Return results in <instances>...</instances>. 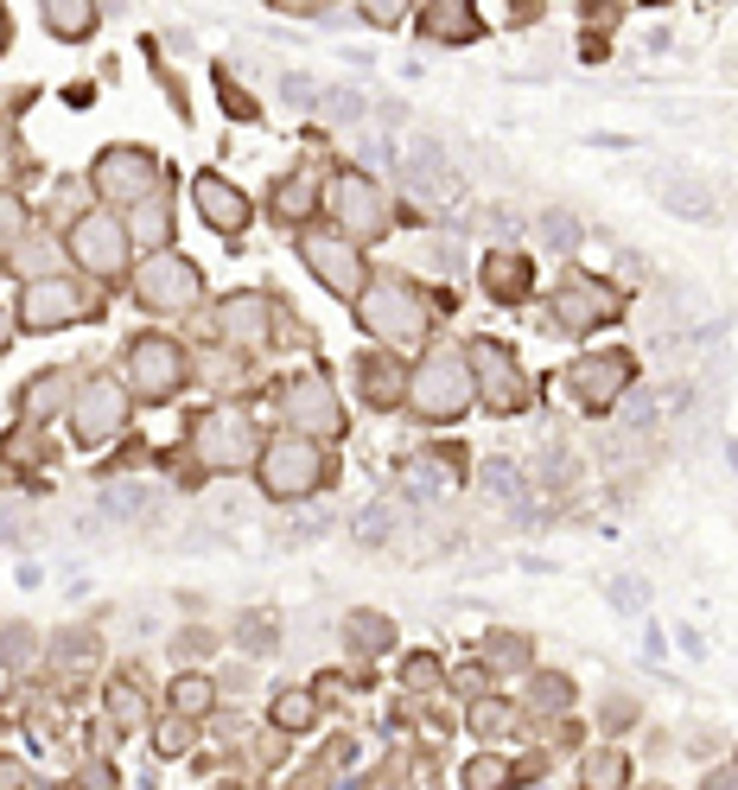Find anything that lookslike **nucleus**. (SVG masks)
<instances>
[{"instance_id":"f257e3e1","label":"nucleus","mask_w":738,"mask_h":790,"mask_svg":"<svg viewBox=\"0 0 738 790\" xmlns=\"http://www.w3.org/2000/svg\"><path fill=\"white\" fill-rule=\"evenodd\" d=\"M255 485H261V497H274V504H299V497L332 485V452L319 447V440H306V434L267 440V452L255 459Z\"/></svg>"},{"instance_id":"f03ea898","label":"nucleus","mask_w":738,"mask_h":790,"mask_svg":"<svg viewBox=\"0 0 738 790\" xmlns=\"http://www.w3.org/2000/svg\"><path fill=\"white\" fill-rule=\"evenodd\" d=\"M472 402H478V377H472L465 351H433L407 377V409L420 414V421H459Z\"/></svg>"},{"instance_id":"7ed1b4c3","label":"nucleus","mask_w":738,"mask_h":790,"mask_svg":"<svg viewBox=\"0 0 738 790\" xmlns=\"http://www.w3.org/2000/svg\"><path fill=\"white\" fill-rule=\"evenodd\" d=\"M191 447H198V459H204L211 472H242V465L261 459L255 427H249L242 409H204L191 421Z\"/></svg>"},{"instance_id":"20e7f679","label":"nucleus","mask_w":738,"mask_h":790,"mask_svg":"<svg viewBox=\"0 0 738 790\" xmlns=\"http://www.w3.org/2000/svg\"><path fill=\"white\" fill-rule=\"evenodd\" d=\"M90 186L103 191V204H147L159 191V160L147 148H103L90 166Z\"/></svg>"},{"instance_id":"39448f33","label":"nucleus","mask_w":738,"mask_h":790,"mask_svg":"<svg viewBox=\"0 0 738 790\" xmlns=\"http://www.w3.org/2000/svg\"><path fill=\"white\" fill-rule=\"evenodd\" d=\"M364 326L376 332V339H420V326H427V306H420V294H414V281H402V274H382L376 287L364 294Z\"/></svg>"},{"instance_id":"423d86ee","label":"nucleus","mask_w":738,"mask_h":790,"mask_svg":"<svg viewBox=\"0 0 738 790\" xmlns=\"http://www.w3.org/2000/svg\"><path fill=\"white\" fill-rule=\"evenodd\" d=\"M134 294H141L147 313H191L198 294H204V274L184 262V256H166V249H159V256L134 274Z\"/></svg>"},{"instance_id":"0eeeda50","label":"nucleus","mask_w":738,"mask_h":790,"mask_svg":"<svg viewBox=\"0 0 738 790\" xmlns=\"http://www.w3.org/2000/svg\"><path fill=\"white\" fill-rule=\"evenodd\" d=\"M128 249H134V236H128V224H115V211H83L71 224V256L90 274H121Z\"/></svg>"},{"instance_id":"6e6552de","label":"nucleus","mask_w":738,"mask_h":790,"mask_svg":"<svg viewBox=\"0 0 738 790\" xmlns=\"http://www.w3.org/2000/svg\"><path fill=\"white\" fill-rule=\"evenodd\" d=\"M299 256H306V268L332 287V294H344V300H364V281H369V268L364 256L344 243V236H325V229H306L299 236Z\"/></svg>"},{"instance_id":"1a4fd4ad","label":"nucleus","mask_w":738,"mask_h":790,"mask_svg":"<svg viewBox=\"0 0 738 790\" xmlns=\"http://www.w3.org/2000/svg\"><path fill=\"white\" fill-rule=\"evenodd\" d=\"M630 377H636L630 351H592V357H580V364L567 370V389L580 396V409L586 414H605L630 389Z\"/></svg>"},{"instance_id":"9d476101","label":"nucleus","mask_w":738,"mask_h":790,"mask_svg":"<svg viewBox=\"0 0 738 790\" xmlns=\"http://www.w3.org/2000/svg\"><path fill=\"white\" fill-rule=\"evenodd\" d=\"M128 377H134V389H141L147 402H166V396L184 389V351L172 339L147 332V339L128 344Z\"/></svg>"},{"instance_id":"9b49d317","label":"nucleus","mask_w":738,"mask_h":790,"mask_svg":"<svg viewBox=\"0 0 738 790\" xmlns=\"http://www.w3.org/2000/svg\"><path fill=\"white\" fill-rule=\"evenodd\" d=\"M121 421H128V389L115 377H90L83 382V396H76V414H71V434L83 447H103L121 434Z\"/></svg>"},{"instance_id":"f8f14e48","label":"nucleus","mask_w":738,"mask_h":790,"mask_svg":"<svg viewBox=\"0 0 738 790\" xmlns=\"http://www.w3.org/2000/svg\"><path fill=\"white\" fill-rule=\"evenodd\" d=\"M332 217L350 229L357 243H369V236H382V229H389V198L369 186L357 166H350V173H337V179H332Z\"/></svg>"},{"instance_id":"ddd939ff","label":"nucleus","mask_w":738,"mask_h":790,"mask_svg":"<svg viewBox=\"0 0 738 790\" xmlns=\"http://www.w3.org/2000/svg\"><path fill=\"white\" fill-rule=\"evenodd\" d=\"M76 319H90V300L76 294L64 274L26 281V300H20V326L26 332H58V326H76Z\"/></svg>"},{"instance_id":"4468645a","label":"nucleus","mask_w":738,"mask_h":790,"mask_svg":"<svg viewBox=\"0 0 738 790\" xmlns=\"http://www.w3.org/2000/svg\"><path fill=\"white\" fill-rule=\"evenodd\" d=\"M465 357H472V377H478V396H484V402H490L497 414H516L522 402H528V382H522V370L510 364V351H503V344L478 339L472 351H465Z\"/></svg>"},{"instance_id":"2eb2a0df","label":"nucleus","mask_w":738,"mask_h":790,"mask_svg":"<svg viewBox=\"0 0 738 790\" xmlns=\"http://www.w3.org/2000/svg\"><path fill=\"white\" fill-rule=\"evenodd\" d=\"M287 414H294L299 427H312V434H344V409H337V389L319 370H306V377H294V389H287Z\"/></svg>"},{"instance_id":"dca6fc26","label":"nucleus","mask_w":738,"mask_h":790,"mask_svg":"<svg viewBox=\"0 0 738 790\" xmlns=\"http://www.w3.org/2000/svg\"><path fill=\"white\" fill-rule=\"evenodd\" d=\"M560 319H567L573 332H592V326L618 319V294H611L605 281H592V274H573V268H567V281H560Z\"/></svg>"},{"instance_id":"f3484780","label":"nucleus","mask_w":738,"mask_h":790,"mask_svg":"<svg viewBox=\"0 0 738 790\" xmlns=\"http://www.w3.org/2000/svg\"><path fill=\"white\" fill-rule=\"evenodd\" d=\"M191 198H198V217L211 229H223V236H236V229L249 224V198L229 186V179H217V173H198V179H191Z\"/></svg>"},{"instance_id":"a211bd4d","label":"nucleus","mask_w":738,"mask_h":790,"mask_svg":"<svg viewBox=\"0 0 738 790\" xmlns=\"http://www.w3.org/2000/svg\"><path fill=\"white\" fill-rule=\"evenodd\" d=\"M478 281L497 306H522L528 287H535V268H528V256H516V249H490L478 262Z\"/></svg>"},{"instance_id":"6ab92c4d","label":"nucleus","mask_w":738,"mask_h":790,"mask_svg":"<svg viewBox=\"0 0 738 790\" xmlns=\"http://www.w3.org/2000/svg\"><path fill=\"white\" fill-rule=\"evenodd\" d=\"M217 339L223 344H267V300L261 294H229L217 306Z\"/></svg>"},{"instance_id":"aec40b11","label":"nucleus","mask_w":738,"mask_h":790,"mask_svg":"<svg viewBox=\"0 0 738 790\" xmlns=\"http://www.w3.org/2000/svg\"><path fill=\"white\" fill-rule=\"evenodd\" d=\"M420 33L445 38V45H472V38H478V13H472L465 0H440V7L420 13Z\"/></svg>"},{"instance_id":"412c9836","label":"nucleus","mask_w":738,"mask_h":790,"mask_svg":"<svg viewBox=\"0 0 738 790\" xmlns=\"http://www.w3.org/2000/svg\"><path fill=\"white\" fill-rule=\"evenodd\" d=\"M45 26L76 45V38L96 33V7H90V0H45Z\"/></svg>"},{"instance_id":"4be33fe9","label":"nucleus","mask_w":738,"mask_h":790,"mask_svg":"<svg viewBox=\"0 0 738 790\" xmlns=\"http://www.w3.org/2000/svg\"><path fill=\"white\" fill-rule=\"evenodd\" d=\"M663 204L668 211H681V217H694V224L713 217V191L694 186V179H663Z\"/></svg>"},{"instance_id":"5701e85b","label":"nucleus","mask_w":738,"mask_h":790,"mask_svg":"<svg viewBox=\"0 0 738 790\" xmlns=\"http://www.w3.org/2000/svg\"><path fill=\"white\" fill-rule=\"evenodd\" d=\"M103 510H109L115 523H141L147 510H159V497L141 485H115V491H103Z\"/></svg>"},{"instance_id":"b1692460","label":"nucleus","mask_w":738,"mask_h":790,"mask_svg":"<svg viewBox=\"0 0 738 790\" xmlns=\"http://www.w3.org/2000/svg\"><path fill=\"white\" fill-rule=\"evenodd\" d=\"M319 720V701L306 695V688H287V695H274V727L281 733H306Z\"/></svg>"},{"instance_id":"393cba45","label":"nucleus","mask_w":738,"mask_h":790,"mask_svg":"<svg viewBox=\"0 0 738 790\" xmlns=\"http://www.w3.org/2000/svg\"><path fill=\"white\" fill-rule=\"evenodd\" d=\"M630 778V758L618 753H592L586 758V771H580V790H624Z\"/></svg>"},{"instance_id":"a878e982","label":"nucleus","mask_w":738,"mask_h":790,"mask_svg":"<svg viewBox=\"0 0 738 790\" xmlns=\"http://www.w3.org/2000/svg\"><path fill=\"white\" fill-rule=\"evenodd\" d=\"M306 211H312V179H306V173L281 179V186H274V217H281V224H299Z\"/></svg>"},{"instance_id":"bb28decb","label":"nucleus","mask_w":738,"mask_h":790,"mask_svg":"<svg viewBox=\"0 0 738 790\" xmlns=\"http://www.w3.org/2000/svg\"><path fill=\"white\" fill-rule=\"evenodd\" d=\"M58 396H64V370H45V377H33L26 389H20V409L33 414V421H45Z\"/></svg>"},{"instance_id":"cd10ccee","label":"nucleus","mask_w":738,"mask_h":790,"mask_svg":"<svg viewBox=\"0 0 738 790\" xmlns=\"http://www.w3.org/2000/svg\"><path fill=\"white\" fill-rule=\"evenodd\" d=\"M211 701H217V688H211L204 676H179L172 682V708H179V715H204Z\"/></svg>"},{"instance_id":"c85d7f7f","label":"nucleus","mask_w":738,"mask_h":790,"mask_svg":"<svg viewBox=\"0 0 738 790\" xmlns=\"http://www.w3.org/2000/svg\"><path fill=\"white\" fill-rule=\"evenodd\" d=\"M134 236H141V243H153V249H166V236H172V211H159V198H147V211H141Z\"/></svg>"},{"instance_id":"c756f323","label":"nucleus","mask_w":738,"mask_h":790,"mask_svg":"<svg viewBox=\"0 0 738 790\" xmlns=\"http://www.w3.org/2000/svg\"><path fill=\"white\" fill-rule=\"evenodd\" d=\"M503 785H510L503 758H472V765H465V790H503Z\"/></svg>"},{"instance_id":"7c9ffc66","label":"nucleus","mask_w":738,"mask_h":790,"mask_svg":"<svg viewBox=\"0 0 738 790\" xmlns=\"http://www.w3.org/2000/svg\"><path fill=\"white\" fill-rule=\"evenodd\" d=\"M20 229H26V204H20L13 191H0V249H13Z\"/></svg>"},{"instance_id":"2f4dec72","label":"nucleus","mask_w":738,"mask_h":790,"mask_svg":"<svg viewBox=\"0 0 738 790\" xmlns=\"http://www.w3.org/2000/svg\"><path fill=\"white\" fill-rule=\"evenodd\" d=\"M389 638H395L389 618H350V644L357 650H389Z\"/></svg>"},{"instance_id":"473e14b6","label":"nucleus","mask_w":738,"mask_h":790,"mask_svg":"<svg viewBox=\"0 0 738 790\" xmlns=\"http://www.w3.org/2000/svg\"><path fill=\"white\" fill-rule=\"evenodd\" d=\"M109 715L121 720V727H134V720H141V688H134V682H115V688H109Z\"/></svg>"},{"instance_id":"72a5a7b5","label":"nucleus","mask_w":738,"mask_h":790,"mask_svg":"<svg viewBox=\"0 0 738 790\" xmlns=\"http://www.w3.org/2000/svg\"><path fill=\"white\" fill-rule=\"evenodd\" d=\"M484 485H490V491H503L510 504H516L522 491H528V485L516 479V465H510V459H490V465H484Z\"/></svg>"},{"instance_id":"f704fd0d","label":"nucleus","mask_w":738,"mask_h":790,"mask_svg":"<svg viewBox=\"0 0 738 790\" xmlns=\"http://www.w3.org/2000/svg\"><path fill=\"white\" fill-rule=\"evenodd\" d=\"M541 236H548L554 249H573V243H580V224H573L567 211H548V217H541Z\"/></svg>"},{"instance_id":"c9c22d12","label":"nucleus","mask_w":738,"mask_h":790,"mask_svg":"<svg viewBox=\"0 0 738 790\" xmlns=\"http://www.w3.org/2000/svg\"><path fill=\"white\" fill-rule=\"evenodd\" d=\"M472 727H478V733H503V727H510V708H503V701H484V708H472Z\"/></svg>"},{"instance_id":"e433bc0d","label":"nucleus","mask_w":738,"mask_h":790,"mask_svg":"<svg viewBox=\"0 0 738 790\" xmlns=\"http://www.w3.org/2000/svg\"><path fill=\"white\" fill-rule=\"evenodd\" d=\"M281 90H287V103H299V109H319V83H312V76H287Z\"/></svg>"},{"instance_id":"4c0bfd02","label":"nucleus","mask_w":738,"mask_h":790,"mask_svg":"<svg viewBox=\"0 0 738 790\" xmlns=\"http://www.w3.org/2000/svg\"><path fill=\"white\" fill-rule=\"evenodd\" d=\"M611 605H643V580H611Z\"/></svg>"},{"instance_id":"58836bf2","label":"nucleus","mask_w":738,"mask_h":790,"mask_svg":"<svg viewBox=\"0 0 738 790\" xmlns=\"http://www.w3.org/2000/svg\"><path fill=\"white\" fill-rule=\"evenodd\" d=\"M20 523H26V517H20V504H0V542H13Z\"/></svg>"},{"instance_id":"ea45409f","label":"nucleus","mask_w":738,"mask_h":790,"mask_svg":"<svg viewBox=\"0 0 738 790\" xmlns=\"http://www.w3.org/2000/svg\"><path fill=\"white\" fill-rule=\"evenodd\" d=\"M13 326H20V319H13V306H0V351L13 344Z\"/></svg>"},{"instance_id":"a19ab883","label":"nucleus","mask_w":738,"mask_h":790,"mask_svg":"<svg viewBox=\"0 0 738 790\" xmlns=\"http://www.w3.org/2000/svg\"><path fill=\"white\" fill-rule=\"evenodd\" d=\"M706 790H738V778H726V771H719V778H713Z\"/></svg>"}]
</instances>
